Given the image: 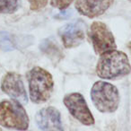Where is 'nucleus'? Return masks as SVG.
I'll use <instances>...</instances> for the list:
<instances>
[{
  "instance_id": "nucleus-7",
  "label": "nucleus",
  "mask_w": 131,
  "mask_h": 131,
  "mask_svg": "<svg viewBox=\"0 0 131 131\" xmlns=\"http://www.w3.org/2000/svg\"><path fill=\"white\" fill-rule=\"evenodd\" d=\"M1 90L8 96L22 104L28 102L27 93L24 85L22 77L16 73H7L1 82Z\"/></svg>"
},
{
  "instance_id": "nucleus-10",
  "label": "nucleus",
  "mask_w": 131,
  "mask_h": 131,
  "mask_svg": "<svg viewBox=\"0 0 131 131\" xmlns=\"http://www.w3.org/2000/svg\"><path fill=\"white\" fill-rule=\"evenodd\" d=\"M114 0H77L75 8L81 14L89 18L100 16L104 14Z\"/></svg>"
},
{
  "instance_id": "nucleus-11",
  "label": "nucleus",
  "mask_w": 131,
  "mask_h": 131,
  "mask_svg": "<svg viewBox=\"0 0 131 131\" xmlns=\"http://www.w3.org/2000/svg\"><path fill=\"white\" fill-rule=\"evenodd\" d=\"M40 49L51 59H59L62 57V51L52 40H44L40 46Z\"/></svg>"
},
{
  "instance_id": "nucleus-5",
  "label": "nucleus",
  "mask_w": 131,
  "mask_h": 131,
  "mask_svg": "<svg viewBox=\"0 0 131 131\" xmlns=\"http://www.w3.org/2000/svg\"><path fill=\"white\" fill-rule=\"evenodd\" d=\"M89 39L95 53L101 55L104 52L117 49L115 39L105 24L94 22L89 30Z\"/></svg>"
},
{
  "instance_id": "nucleus-4",
  "label": "nucleus",
  "mask_w": 131,
  "mask_h": 131,
  "mask_svg": "<svg viewBox=\"0 0 131 131\" xmlns=\"http://www.w3.org/2000/svg\"><path fill=\"white\" fill-rule=\"evenodd\" d=\"M0 126L15 130H26L28 128V115L17 101L0 102Z\"/></svg>"
},
{
  "instance_id": "nucleus-2",
  "label": "nucleus",
  "mask_w": 131,
  "mask_h": 131,
  "mask_svg": "<svg viewBox=\"0 0 131 131\" xmlns=\"http://www.w3.org/2000/svg\"><path fill=\"white\" fill-rule=\"evenodd\" d=\"M26 77L31 102L37 104L48 102L54 87V81L50 73L40 67H35L28 72Z\"/></svg>"
},
{
  "instance_id": "nucleus-9",
  "label": "nucleus",
  "mask_w": 131,
  "mask_h": 131,
  "mask_svg": "<svg viewBox=\"0 0 131 131\" xmlns=\"http://www.w3.org/2000/svg\"><path fill=\"white\" fill-rule=\"evenodd\" d=\"M36 124L41 130H63L60 112L54 107L43 108L35 116Z\"/></svg>"
},
{
  "instance_id": "nucleus-8",
  "label": "nucleus",
  "mask_w": 131,
  "mask_h": 131,
  "mask_svg": "<svg viewBox=\"0 0 131 131\" xmlns=\"http://www.w3.org/2000/svg\"><path fill=\"white\" fill-rule=\"evenodd\" d=\"M63 45L67 49L77 47L84 39V26L80 21L70 23L64 25L58 31Z\"/></svg>"
},
{
  "instance_id": "nucleus-13",
  "label": "nucleus",
  "mask_w": 131,
  "mask_h": 131,
  "mask_svg": "<svg viewBox=\"0 0 131 131\" xmlns=\"http://www.w3.org/2000/svg\"><path fill=\"white\" fill-rule=\"evenodd\" d=\"M73 1L74 0H51L50 4L53 7L58 8L59 10H63L68 7Z\"/></svg>"
},
{
  "instance_id": "nucleus-3",
  "label": "nucleus",
  "mask_w": 131,
  "mask_h": 131,
  "mask_svg": "<svg viewBox=\"0 0 131 131\" xmlns=\"http://www.w3.org/2000/svg\"><path fill=\"white\" fill-rule=\"evenodd\" d=\"M91 98L93 105L102 113L114 112L120 101L116 86L103 81L94 83L91 90Z\"/></svg>"
},
{
  "instance_id": "nucleus-14",
  "label": "nucleus",
  "mask_w": 131,
  "mask_h": 131,
  "mask_svg": "<svg viewBox=\"0 0 131 131\" xmlns=\"http://www.w3.org/2000/svg\"><path fill=\"white\" fill-rule=\"evenodd\" d=\"M30 4V8L32 11L40 10L47 6L48 0H28Z\"/></svg>"
},
{
  "instance_id": "nucleus-6",
  "label": "nucleus",
  "mask_w": 131,
  "mask_h": 131,
  "mask_svg": "<svg viewBox=\"0 0 131 131\" xmlns=\"http://www.w3.org/2000/svg\"><path fill=\"white\" fill-rule=\"evenodd\" d=\"M63 102L69 113L79 122L85 126L94 124V118L90 111L84 96L79 93H72L65 95Z\"/></svg>"
},
{
  "instance_id": "nucleus-1",
  "label": "nucleus",
  "mask_w": 131,
  "mask_h": 131,
  "mask_svg": "<svg viewBox=\"0 0 131 131\" xmlns=\"http://www.w3.org/2000/svg\"><path fill=\"white\" fill-rule=\"evenodd\" d=\"M130 73V64L127 56L116 49L102 54L96 66V74L102 79H114L125 77Z\"/></svg>"
},
{
  "instance_id": "nucleus-12",
  "label": "nucleus",
  "mask_w": 131,
  "mask_h": 131,
  "mask_svg": "<svg viewBox=\"0 0 131 131\" xmlns=\"http://www.w3.org/2000/svg\"><path fill=\"white\" fill-rule=\"evenodd\" d=\"M20 6L21 0H0V14H13Z\"/></svg>"
}]
</instances>
